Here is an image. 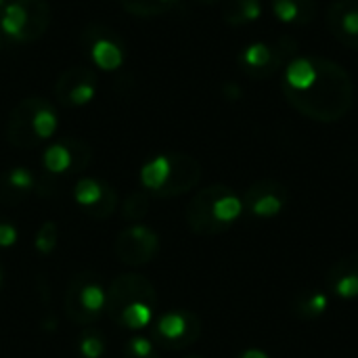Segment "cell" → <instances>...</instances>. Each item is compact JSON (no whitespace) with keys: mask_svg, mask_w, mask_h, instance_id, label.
<instances>
[{"mask_svg":"<svg viewBox=\"0 0 358 358\" xmlns=\"http://www.w3.org/2000/svg\"><path fill=\"white\" fill-rule=\"evenodd\" d=\"M117 2L128 15L149 19V17H159L168 13L170 8L176 6L178 0H117Z\"/></svg>","mask_w":358,"mask_h":358,"instance_id":"22","label":"cell"},{"mask_svg":"<svg viewBox=\"0 0 358 358\" xmlns=\"http://www.w3.org/2000/svg\"><path fill=\"white\" fill-rule=\"evenodd\" d=\"M59 245V227L52 220H46L38 227L34 237V250L40 256H50Z\"/></svg>","mask_w":358,"mask_h":358,"instance_id":"25","label":"cell"},{"mask_svg":"<svg viewBox=\"0 0 358 358\" xmlns=\"http://www.w3.org/2000/svg\"><path fill=\"white\" fill-rule=\"evenodd\" d=\"M82 46L90 61L103 71H115L126 59V46L122 38L101 23H90L82 29Z\"/></svg>","mask_w":358,"mask_h":358,"instance_id":"13","label":"cell"},{"mask_svg":"<svg viewBox=\"0 0 358 358\" xmlns=\"http://www.w3.org/2000/svg\"><path fill=\"white\" fill-rule=\"evenodd\" d=\"M271 10L283 25H306L317 17V0H271Z\"/></svg>","mask_w":358,"mask_h":358,"instance_id":"19","label":"cell"},{"mask_svg":"<svg viewBox=\"0 0 358 358\" xmlns=\"http://www.w3.org/2000/svg\"><path fill=\"white\" fill-rule=\"evenodd\" d=\"M185 358H203V357H199V355H191V357H185Z\"/></svg>","mask_w":358,"mask_h":358,"instance_id":"33","label":"cell"},{"mask_svg":"<svg viewBox=\"0 0 358 358\" xmlns=\"http://www.w3.org/2000/svg\"><path fill=\"white\" fill-rule=\"evenodd\" d=\"M327 292L340 300L358 298V252L338 258L325 275Z\"/></svg>","mask_w":358,"mask_h":358,"instance_id":"17","label":"cell"},{"mask_svg":"<svg viewBox=\"0 0 358 358\" xmlns=\"http://www.w3.org/2000/svg\"><path fill=\"white\" fill-rule=\"evenodd\" d=\"M107 348L105 334L96 329L94 325L82 327V334L78 338V355L80 358H103Z\"/></svg>","mask_w":358,"mask_h":358,"instance_id":"23","label":"cell"},{"mask_svg":"<svg viewBox=\"0 0 358 358\" xmlns=\"http://www.w3.org/2000/svg\"><path fill=\"white\" fill-rule=\"evenodd\" d=\"M52 21L46 0H10L0 15V29L15 42L27 44L42 38Z\"/></svg>","mask_w":358,"mask_h":358,"instance_id":"8","label":"cell"},{"mask_svg":"<svg viewBox=\"0 0 358 358\" xmlns=\"http://www.w3.org/2000/svg\"><path fill=\"white\" fill-rule=\"evenodd\" d=\"M162 250L159 235L145 224H130L122 229L113 241L115 258L126 266H147Z\"/></svg>","mask_w":358,"mask_h":358,"instance_id":"11","label":"cell"},{"mask_svg":"<svg viewBox=\"0 0 358 358\" xmlns=\"http://www.w3.org/2000/svg\"><path fill=\"white\" fill-rule=\"evenodd\" d=\"M2 48H4V40H2V29H0V52H2Z\"/></svg>","mask_w":358,"mask_h":358,"instance_id":"32","label":"cell"},{"mask_svg":"<svg viewBox=\"0 0 358 358\" xmlns=\"http://www.w3.org/2000/svg\"><path fill=\"white\" fill-rule=\"evenodd\" d=\"M197 2H201V4H218L222 0H197Z\"/></svg>","mask_w":358,"mask_h":358,"instance_id":"30","label":"cell"},{"mask_svg":"<svg viewBox=\"0 0 358 358\" xmlns=\"http://www.w3.org/2000/svg\"><path fill=\"white\" fill-rule=\"evenodd\" d=\"M203 176L201 164L189 153H159L138 172L143 191L157 199H174L193 191Z\"/></svg>","mask_w":358,"mask_h":358,"instance_id":"4","label":"cell"},{"mask_svg":"<svg viewBox=\"0 0 358 358\" xmlns=\"http://www.w3.org/2000/svg\"><path fill=\"white\" fill-rule=\"evenodd\" d=\"M4 6H6V0H0V15H2V10H4Z\"/></svg>","mask_w":358,"mask_h":358,"instance_id":"31","label":"cell"},{"mask_svg":"<svg viewBox=\"0 0 358 358\" xmlns=\"http://www.w3.org/2000/svg\"><path fill=\"white\" fill-rule=\"evenodd\" d=\"M241 201H243L245 214L260 218V220L275 218L287 208L289 189L275 178H260L245 189Z\"/></svg>","mask_w":358,"mask_h":358,"instance_id":"14","label":"cell"},{"mask_svg":"<svg viewBox=\"0 0 358 358\" xmlns=\"http://www.w3.org/2000/svg\"><path fill=\"white\" fill-rule=\"evenodd\" d=\"M151 208V195L147 191H132L122 203V218L130 224H141Z\"/></svg>","mask_w":358,"mask_h":358,"instance_id":"24","label":"cell"},{"mask_svg":"<svg viewBox=\"0 0 358 358\" xmlns=\"http://www.w3.org/2000/svg\"><path fill=\"white\" fill-rule=\"evenodd\" d=\"M92 162V147L76 136H65L50 143L42 153V170L50 180L82 174Z\"/></svg>","mask_w":358,"mask_h":358,"instance_id":"10","label":"cell"},{"mask_svg":"<svg viewBox=\"0 0 358 358\" xmlns=\"http://www.w3.org/2000/svg\"><path fill=\"white\" fill-rule=\"evenodd\" d=\"M59 126L55 105L44 96L21 99L6 120V141L23 151L38 149L52 138Z\"/></svg>","mask_w":358,"mask_h":358,"instance_id":"5","label":"cell"},{"mask_svg":"<svg viewBox=\"0 0 358 358\" xmlns=\"http://www.w3.org/2000/svg\"><path fill=\"white\" fill-rule=\"evenodd\" d=\"M105 302L107 289L101 279L92 273H76L65 287L63 313L73 325L88 327L101 319L105 313Z\"/></svg>","mask_w":358,"mask_h":358,"instance_id":"7","label":"cell"},{"mask_svg":"<svg viewBox=\"0 0 358 358\" xmlns=\"http://www.w3.org/2000/svg\"><path fill=\"white\" fill-rule=\"evenodd\" d=\"M203 325L193 310L176 308L159 315L151 323V340L157 348L168 352H180L197 344L201 338Z\"/></svg>","mask_w":358,"mask_h":358,"instance_id":"9","label":"cell"},{"mask_svg":"<svg viewBox=\"0 0 358 358\" xmlns=\"http://www.w3.org/2000/svg\"><path fill=\"white\" fill-rule=\"evenodd\" d=\"M38 176L23 166L8 168L0 172V203L19 206L36 193Z\"/></svg>","mask_w":358,"mask_h":358,"instance_id":"18","label":"cell"},{"mask_svg":"<svg viewBox=\"0 0 358 358\" xmlns=\"http://www.w3.org/2000/svg\"><path fill=\"white\" fill-rule=\"evenodd\" d=\"M157 292L151 279L138 273H124L107 287L105 313L111 323L128 331L147 329L155 321Z\"/></svg>","mask_w":358,"mask_h":358,"instance_id":"2","label":"cell"},{"mask_svg":"<svg viewBox=\"0 0 358 358\" xmlns=\"http://www.w3.org/2000/svg\"><path fill=\"white\" fill-rule=\"evenodd\" d=\"M122 358H159V352H157V346L153 344L151 338H147V336H132L124 344Z\"/></svg>","mask_w":358,"mask_h":358,"instance_id":"26","label":"cell"},{"mask_svg":"<svg viewBox=\"0 0 358 358\" xmlns=\"http://www.w3.org/2000/svg\"><path fill=\"white\" fill-rule=\"evenodd\" d=\"M262 0H224L222 19L231 27H241L262 17Z\"/></svg>","mask_w":358,"mask_h":358,"instance_id":"20","label":"cell"},{"mask_svg":"<svg viewBox=\"0 0 358 358\" xmlns=\"http://www.w3.org/2000/svg\"><path fill=\"white\" fill-rule=\"evenodd\" d=\"M237 358H271L264 350H258V348H248L243 352H239Z\"/></svg>","mask_w":358,"mask_h":358,"instance_id":"28","label":"cell"},{"mask_svg":"<svg viewBox=\"0 0 358 358\" xmlns=\"http://www.w3.org/2000/svg\"><path fill=\"white\" fill-rule=\"evenodd\" d=\"M281 92L304 117L334 124L355 105V82L338 61L319 55L294 57L283 69Z\"/></svg>","mask_w":358,"mask_h":358,"instance_id":"1","label":"cell"},{"mask_svg":"<svg viewBox=\"0 0 358 358\" xmlns=\"http://www.w3.org/2000/svg\"><path fill=\"white\" fill-rule=\"evenodd\" d=\"M329 306V296L319 289H304L294 300V313L298 319L313 321L319 319Z\"/></svg>","mask_w":358,"mask_h":358,"instance_id":"21","label":"cell"},{"mask_svg":"<svg viewBox=\"0 0 358 358\" xmlns=\"http://www.w3.org/2000/svg\"><path fill=\"white\" fill-rule=\"evenodd\" d=\"M325 23L329 34L350 50H358V0H334Z\"/></svg>","mask_w":358,"mask_h":358,"instance_id":"16","label":"cell"},{"mask_svg":"<svg viewBox=\"0 0 358 358\" xmlns=\"http://www.w3.org/2000/svg\"><path fill=\"white\" fill-rule=\"evenodd\" d=\"M19 239V231L10 220L0 218V250H8L17 243Z\"/></svg>","mask_w":358,"mask_h":358,"instance_id":"27","label":"cell"},{"mask_svg":"<svg viewBox=\"0 0 358 358\" xmlns=\"http://www.w3.org/2000/svg\"><path fill=\"white\" fill-rule=\"evenodd\" d=\"M73 201L90 220H107L117 212V191L103 178L82 176L73 185Z\"/></svg>","mask_w":358,"mask_h":358,"instance_id":"12","label":"cell"},{"mask_svg":"<svg viewBox=\"0 0 358 358\" xmlns=\"http://www.w3.org/2000/svg\"><path fill=\"white\" fill-rule=\"evenodd\" d=\"M243 216V201L227 185H210L197 191L185 208V222L199 237H216L231 231Z\"/></svg>","mask_w":358,"mask_h":358,"instance_id":"3","label":"cell"},{"mask_svg":"<svg viewBox=\"0 0 358 358\" xmlns=\"http://www.w3.org/2000/svg\"><path fill=\"white\" fill-rule=\"evenodd\" d=\"M298 40L292 34H281L275 40H258L241 48L237 63L239 69L252 80H266L287 67L298 57Z\"/></svg>","mask_w":358,"mask_h":358,"instance_id":"6","label":"cell"},{"mask_svg":"<svg viewBox=\"0 0 358 358\" xmlns=\"http://www.w3.org/2000/svg\"><path fill=\"white\" fill-rule=\"evenodd\" d=\"M55 99L63 107H84L99 92L96 73L88 65L67 67L55 82Z\"/></svg>","mask_w":358,"mask_h":358,"instance_id":"15","label":"cell"},{"mask_svg":"<svg viewBox=\"0 0 358 358\" xmlns=\"http://www.w3.org/2000/svg\"><path fill=\"white\" fill-rule=\"evenodd\" d=\"M2 283H4V264L0 260V287H2Z\"/></svg>","mask_w":358,"mask_h":358,"instance_id":"29","label":"cell"}]
</instances>
